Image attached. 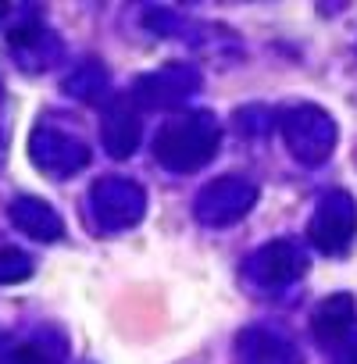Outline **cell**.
Listing matches in <instances>:
<instances>
[{
  "label": "cell",
  "instance_id": "4",
  "mask_svg": "<svg viewBox=\"0 0 357 364\" xmlns=\"http://www.w3.org/2000/svg\"><path fill=\"white\" fill-rule=\"evenodd\" d=\"M353 229H357V208L353 197L343 190H332L318 200L311 222H307V240L314 250L336 257L353 243Z\"/></svg>",
  "mask_w": 357,
  "mask_h": 364
},
{
  "label": "cell",
  "instance_id": "10",
  "mask_svg": "<svg viewBox=\"0 0 357 364\" xmlns=\"http://www.w3.org/2000/svg\"><path fill=\"white\" fill-rule=\"evenodd\" d=\"M353 318H357V304H353L350 293H332V296H325V300L314 307V318H311L314 339H318L321 346L343 350L346 343H353Z\"/></svg>",
  "mask_w": 357,
  "mask_h": 364
},
{
  "label": "cell",
  "instance_id": "18",
  "mask_svg": "<svg viewBox=\"0 0 357 364\" xmlns=\"http://www.w3.org/2000/svg\"><path fill=\"white\" fill-rule=\"evenodd\" d=\"M8 11H11L8 4H0V22H4V18H8Z\"/></svg>",
  "mask_w": 357,
  "mask_h": 364
},
{
  "label": "cell",
  "instance_id": "1",
  "mask_svg": "<svg viewBox=\"0 0 357 364\" xmlns=\"http://www.w3.org/2000/svg\"><path fill=\"white\" fill-rule=\"evenodd\" d=\"M222 143V129L215 114L208 111H190L168 118L157 136H154V157L168 171H201Z\"/></svg>",
  "mask_w": 357,
  "mask_h": 364
},
{
  "label": "cell",
  "instance_id": "9",
  "mask_svg": "<svg viewBox=\"0 0 357 364\" xmlns=\"http://www.w3.org/2000/svg\"><path fill=\"white\" fill-rule=\"evenodd\" d=\"M143 139V122H139V107L132 97H111L100 118V143L111 157H132L136 146Z\"/></svg>",
  "mask_w": 357,
  "mask_h": 364
},
{
  "label": "cell",
  "instance_id": "15",
  "mask_svg": "<svg viewBox=\"0 0 357 364\" xmlns=\"http://www.w3.org/2000/svg\"><path fill=\"white\" fill-rule=\"evenodd\" d=\"M107 90H111V79H107V72H104L97 61L79 65V68L65 79V93H68V97H75V100H86V104L104 100V93H107Z\"/></svg>",
  "mask_w": 357,
  "mask_h": 364
},
{
  "label": "cell",
  "instance_id": "5",
  "mask_svg": "<svg viewBox=\"0 0 357 364\" xmlns=\"http://www.w3.org/2000/svg\"><path fill=\"white\" fill-rule=\"evenodd\" d=\"M257 200V186L243 175H222L197 193V218L211 229L240 222Z\"/></svg>",
  "mask_w": 357,
  "mask_h": 364
},
{
  "label": "cell",
  "instance_id": "11",
  "mask_svg": "<svg viewBox=\"0 0 357 364\" xmlns=\"http://www.w3.org/2000/svg\"><path fill=\"white\" fill-rule=\"evenodd\" d=\"M8 47H11V54L22 61V68H33V72H43V68H50V65L61 58L58 36H54L50 29H43L36 18L15 26V29L8 33Z\"/></svg>",
  "mask_w": 357,
  "mask_h": 364
},
{
  "label": "cell",
  "instance_id": "12",
  "mask_svg": "<svg viewBox=\"0 0 357 364\" xmlns=\"http://www.w3.org/2000/svg\"><path fill=\"white\" fill-rule=\"evenodd\" d=\"M8 218H11V225L18 232H26V236H33L40 243H54V240L65 236L61 215L40 197H15L11 208H8Z\"/></svg>",
  "mask_w": 357,
  "mask_h": 364
},
{
  "label": "cell",
  "instance_id": "8",
  "mask_svg": "<svg viewBox=\"0 0 357 364\" xmlns=\"http://www.w3.org/2000/svg\"><path fill=\"white\" fill-rule=\"evenodd\" d=\"M304 272H307V254L293 240H272L247 261V275L261 289H282Z\"/></svg>",
  "mask_w": 357,
  "mask_h": 364
},
{
  "label": "cell",
  "instance_id": "14",
  "mask_svg": "<svg viewBox=\"0 0 357 364\" xmlns=\"http://www.w3.org/2000/svg\"><path fill=\"white\" fill-rule=\"evenodd\" d=\"M65 360V350L54 336H29V339H18L4 350L0 364H61Z\"/></svg>",
  "mask_w": 357,
  "mask_h": 364
},
{
  "label": "cell",
  "instance_id": "3",
  "mask_svg": "<svg viewBox=\"0 0 357 364\" xmlns=\"http://www.w3.org/2000/svg\"><path fill=\"white\" fill-rule=\"evenodd\" d=\"M279 129H282V139H286L289 154L307 168L329 161V154L336 146V122L329 118V111H321L314 104L289 107L279 118Z\"/></svg>",
  "mask_w": 357,
  "mask_h": 364
},
{
  "label": "cell",
  "instance_id": "16",
  "mask_svg": "<svg viewBox=\"0 0 357 364\" xmlns=\"http://www.w3.org/2000/svg\"><path fill=\"white\" fill-rule=\"evenodd\" d=\"M33 275V257L18 247H0V286H15Z\"/></svg>",
  "mask_w": 357,
  "mask_h": 364
},
{
  "label": "cell",
  "instance_id": "6",
  "mask_svg": "<svg viewBox=\"0 0 357 364\" xmlns=\"http://www.w3.org/2000/svg\"><path fill=\"white\" fill-rule=\"evenodd\" d=\"M29 157H33V164L43 175L68 178V175H75V171H82L90 164V146L79 136L65 132V129L36 125L33 136H29Z\"/></svg>",
  "mask_w": 357,
  "mask_h": 364
},
{
  "label": "cell",
  "instance_id": "13",
  "mask_svg": "<svg viewBox=\"0 0 357 364\" xmlns=\"http://www.w3.org/2000/svg\"><path fill=\"white\" fill-rule=\"evenodd\" d=\"M240 357L243 364H300L297 346L272 328H247L240 336Z\"/></svg>",
  "mask_w": 357,
  "mask_h": 364
},
{
  "label": "cell",
  "instance_id": "7",
  "mask_svg": "<svg viewBox=\"0 0 357 364\" xmlns=\"http://www.w3.org/2000/svg\"><path fill=\"white\" fill-rule=\"evenodd\" d=\"M201 90V72L193 65H164L157 72H146L132 86V100L154 111H171L183 100H190Z\"/></svg>",
  "mask_w": 357,
  "mask_h": 364
},
{
  "label": "cell",
  "instance_id": "17",
  "mask_svg": "<svg viewBox=\"0 0 357 364\" xmlns=\"http://www.w3.org/2000/svg\"><path fill=\"white\" fill-rule=\"evenodd\" d=\"M336 364H357V339L339 350V360H336Z\"/></svg>",
  "mask_w": 357,
  "mask_h": 364
},
{
  "label": "cell",
  "instance_id": "2",
  "mask_svg": "<svg viewBox=\"0 0 357 364\" xmlns=\"http://www.w3.org/2000/svg\"><path fill=\"white\" fill-rule=\"evenodd\" d=\"M146 215V193L139 182L122 175H104L90 190V218L100 232H122L132 229Z\"/></svg>",
  "mask_w": 357,
  "mask_h": 364
}]
</instances>
